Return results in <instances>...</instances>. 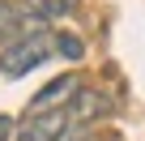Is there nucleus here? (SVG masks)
Wrapping results in <instances>:
<instances>
[{
	"label": "nucleus",
	"instance_id": "obj_5",
	"mask_svg": "<svg viewBox=\"0 0 145 141\" xmlns=\"http://www.w3.org/2000/svg\"><path fill=\"white\" fill-rule=\"evenodd\" d=\"M56 51H60L64 60H81V56H86V43H81L77 34H68V30H60V34H56Z\"/></svg>",
	"mask_w": 145,
	"mask_h": 141
},
{
	"label": "nucleus",
	"instance_id": "obj_4",
	"mask_svg": "<svg viewBox=\"0 0 145 141\" xmlns=\"http://www.w3.org/2000/svg\"><path fill=\"white\" fill-rule=\"evenodd\" d=\"M77 0H17V22H51V17H64Z\"/></svg>",
	"mask_w": 145,
	"mask_h": 141
},
{
	"label": "nucleus",
	"instance_id": "obj_2",
	"mask_svg": "<svg viewBox=\"0 0 145 141\" xmlns=\"http://www.w3.org/2000/svg\"><path fill=\"white\" fill-rule=\"evenodd\" d=\"M77 132H81V128H72L68 111L60 107V111H39V115H30V120L17 128L13 141H68V137H77Z\"/></svg>",
	"mask_w": 145,
	"mask_h": 141
},
{
	"label": "nucleus",
	"instance_id": "obj_8",
	"mask_svg": "<svg viewBox=\"0 0 145 141\" xmlns=\"http://www.w3.org/2000/svg\"><path fill=\"white\" fill-rule=\"evenodd\" d=\"M68 141H90V137H86V132H77V137H68Z\"/></svg>",
	"mask_w": 145,
	"mask_h": 141
},
{
	"label": "nucleus",
	"instance_id": "obj_1",
	"mask_svg": "<svg viewBox=\"0 0 145 141\" xmlns=\"http://www.w3.org/2000/svg\"><path fill=\"white\" fill-rule=\"evenodd\" d=\"M47 56H56V34H47V30L17 34L13 43H5V51H0V73L5 77H26Z\"/></svg>",
	"mask_w": 145,
	"mask_h": 141
},
{
	"label": "nucleus",
	"instance_id": "obj_6",
	"mask_svg": "<svg viewBox=\"0 0 145 141\" xmlns=\"http://www.w3.org/2000/svg\"><path fill=\"white\" fill-rule=\"evenodd\" d=\"M17 26H22L17 22V0H0V34H9Z\"/></svg>",
	"mask_w": 145,
	"mask_h": 141
},
{
	"label": "nucleus",
	"instance_id": "obj_3",
	"mask_svg": "<svg viewBox=\"0 0 145 141\" xmlns=\"http://www.w3.org/2000/svg\"><path fill=\"white\" fill-rule=\"evenodd\" d=\"M81 90V81L72 77V73H64V77H56V81H47L34 98H30V115H39V111H60V107H68L72 103V94Z\"/></svg>",
	"mask_w": 145,
	"mask_h": 141
},
{
	"label": "nucleus",
	"instance_id": "obj_7",
	"mask_svg": "<svg viewBox=\"0 0 145 141\" xmlns=\"http://www.w3.org/2000/svg\"><path fill=\"white\" fill-rule=\"evenodd\" d=\"M17 128H13V115H0V141H13Z\"/></svg>",
	"mask_w": 145,
	"mask_h": 141
}]
</instances>
